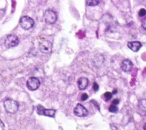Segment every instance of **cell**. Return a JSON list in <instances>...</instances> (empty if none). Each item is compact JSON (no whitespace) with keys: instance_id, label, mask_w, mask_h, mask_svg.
Wrapping results in <instances>:
<instances>
[{"instance_id":"cell-1","label":"cell","mask_w":146,"mask_h":130,"mask_svg":"<svg viewBox=\"0 0 146 130\" xmlns=\"http://www.w3.org/2000/svg\"><path fill=\"white\" fill-rule=\"evenodd\" d=\"M4 107H5L6 112L11 113V114H13V113H16L18 110L19 103L16 101L7 98L4 101Z\"/></svg>"},{"instance_id":"cell-2","label":"cell","mask_w":146,"mask_h":130,"mask_svg":"<svg viewBox=\"0 0 146 130\" xmlns=\"http://www.w3.org/2000/svg\"><path fill=\"white\" fill-rule=\"evenodd\" d=\"M20 25L21 28L25 30H28L32 28L34 25V20L30 16H22L20 19Z\"/></svg>"},{"instance_id":"cell-3","label":"cell","mask_w":146,"mask_h":130,"mask_svg":"<svg viewBox=\"0 0 146 130\" xmlns=\"http://www.w3.org/2000/svg\"><path fill=\"white\" fill-rule=\"evenodd\" d=\"M44 19L47 24H54L57 20V14L52 10H46L44 13Z\"/></svg>"},{"instance_id":"cell-4","label":"cell","mask_w":146,"mask_h":130,"mask_svg":"<svg viewBox=\"0 0 146 130\" xmlns=\"http://www.w3.org/2000/svg\"><path fill=\"white\" fill-rule=\"evenodd\" d=\"M19 43V40L17 36L15 35H9L7 36L5 41V45L8 48H11V47L17 46Z\"/></svg>"},{"instance_id":"cell-5","label":"cell","mask_w":146,"mask_h":130,"mask_svg":"<svg viewBox=\"0 0 146 130\" xmlns=\"http://www.w3.org/2000/svg\"><path fill=\"white\" fill-rule=\"evenodd\" d=\"M27 87L31 91L36 90L40 87V81L36 77H31L27 80Z\"/></svg>"},{"instance_id":"cell-6","label":"cell","mask_w":146,"mask_h":130,"mask_svg":"<svg viewBox=\"0 0 146 130\" xmlns=\"http://www.w3.org/2000/svg\"><path fill=\"white\" fill-rule=\"evenodd\" d=\"M52 43L48 40H42L39 42V49L44 53H50L52 50Z\"/></svg>"},{"instance_id":"cell-7","label":"cell","mask_w":146,"mask_h":130,"mask_svg":"<svg viewBox=\"0 0 146 130\" xmlns=\"http://www.w3.org/2000/svg\"><path fill=\"white\" fill-rule=\"evenodd\" d=\"M37 112L38 115H41L48 116V117H52L53 118L55 114V109H46L44 108V107L41 105L37 106Z\"/></svg>"},{"instance_id":"cell-8","label":"cell","mask_w":146,"mask_h":130,"mask_svg":"<svg viewBox=\"0 0 146 130\" xmlns=\"http://www.w3.org/2000/svg\"><path fill=\"white\" fill-rule=\"evenodd\" d=\"M74 114L78 117H85L88 115V110L80 103H78L74 109Z\"/></svg>"},{"instance_id":"cell-9","label":"cell","mask_w":146,"mask_h":130,"mask_svg":"<svg viewBox=\"0 0 146 130\" xmlns=\"http://www.w3.org/2000/svg\"><path fill=\"white\" fill-rule=\"evenodd\" d=\"M121 68L122 70L124 72L128 73V72L131 71L132 69H133V64H132V62L130 60L125 59V60H123V62H122Z\"/></svg>"},{"instance_id":"cell-10","label":"cell","mask_w":146,"mask_h":130,"mask_svg":"<svg viewBox=\"0 0 146 130\" xmlns=\"http://www.w3.org/2000/svg\"><path fill=\"white\" fill-rule=\"evenodd\" d=\"M89 79H86V78H80L78 81V87L80 90H84V89H86V87L89 85Z\"/></svg>"},{"instance_id":"cell-11","label":"cell","mask_w":146,"mask_h":130,"mask_svg":"<svg viewBox=\"0 0 146 130\" xmlns=\"http://www.w3.org/2000/svg\"><path fill=\"white\" fill-rule=\"evenodd\" d=\"M128 47L132 51L137 52L139 51V49L142 47V44H141V42H139L138 41H130V42L128 43Z\"/></svg>"},{"instance_id":"cell-12","label":"cell","mask_w":146,"mask_h":130,"mask_svg":"<svg viewBox=\"0 0 146 130\" xmlns=\"http://www.w3.org/2000/svg\"><path fill=\"white\" fill-rule=\"evenodd\" d=\"M139 109L143 112H146V99H141L138 103Z\"/></svg>"},{"instance_id":"cell-13","label":"cell","mask_w":146,"mask_h":130,"mask_svg":"<svg viewBox=\"0 0 146 130\" xmlns=\"http://www.w3.org/2000/svg\"><path fill=\"white\" fill-rule=\"evenodd\" d=\"M99 3H100V2L98 1V0H89V1H86V5H88L89 6H91V7L98 5Z\"/></svg>"},{"instance_id":"cell-14","label":"cell","mask_w":146,"mask_h":130,"mask_svg":"<svg viewBox=\"0 0 146 130\" xmlns=\"http://www.w3.org/2000/svg\"><path fill=\"white\" fill-rule=\"evenodd\" d=\"M109 112H113V113H115V112H117L118 111V108H117V107L115 105H111L109 108Z\"/></svg>"},{"instance_id":"cell-15","label":"cell","mask_w":146,"mask_h":130,"mask_svg":"<svg viewBox=\"0 0 146 130\" xmlns=\"http://www.w3.org/2000/svg\"><path fill=\"white\" fill-rule=\"evenodd\" d=\"M112 93H110V92H106V93L104 94V98H106V101H109L110 100L111 98H112Z\"/></svg>"},{"instance_id":"cell-16","label":"cell","mask_w":146,"mask_h":130,"mask_svg":"<svg viewBox=\"0 0 146 130\" xmlns=\"http://www.w3.org/2000/svg\"><path fill=\"white\" fill-rule=\"evenodd\" d=\"M146 15V10L144 9V8H142V9L139 10V16H141V17H143Z\"/></svg>"},{"instance_id":"cell-17","label":"cell","mask_w":146,"mask_h":130,"mask_svg":"<svg viewBox=\"0 0 146 130\" xmlns=\"http://www.w3.org/2000/svg\"><path fill=\"white\" fill-rule=\"evenodd\" d=\"M88 98H89V96H88V95L86 94V93H84V94H82V95H81V100H82L83 101H86V99H88Z\"/></svg>"},{"instance_id":"cell-18","label":"cell","mask_w":146,"mask_h":130,"mask_svg":"<svg viewBox=\"0 0 146 130\" xmlns=\"http://www.w3.org/2000/svg\"><path fill=\"white\" fill-rule=\"evenodd\" d=\"M93 89H94V92H97L99 89V86L97 83H94V84H93Z\"/></svg>"},{"instance_id":"cell-19","label":"cell","mask_w":146,"mask_h":130,"mask_svg":"<svg viewBox=\"0 0 146 130\" xmlns=\"http://www.w3.org/2000/svg\"><path fill=\"white\" fill-rule=\"evenodd\" d=\"M142 26H143V28L146 30V17L143 19V22H142Z\"/></svg>"},{"instance_id":"cell-20","label":"cell","mask_w":146,"mask_h":130,"mask_svg":"<svg viewBox=\"0 0 146 130\" xmlns=\"http://www.w3.org/2000/svg\"><path fill=\"white\" fill-rule=\"evenodd\" d=\"M119 103V101L118 99H114V100L112 101V105H115V106L117 105Z\"/></svg>"},{"instance_id":"cell-21","label":"cell","mask_w":146,"mask_h":130,"mask_svg":"<svg viewBox=\"0 0 146 130\" xmlns=\"http://www.w3.org/2000/svg\"><path fill=\"white\" fill-rule=\"evenodd\" d=\"M143 130H146V123L144 125V127H143Z\"/></svg>"}]
</instances>
